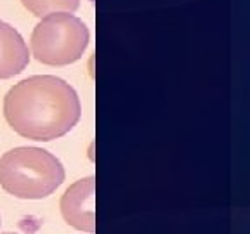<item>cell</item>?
I'll list each match as a JSON object with an SVG mask.
<instances>
[{
    "mask_svg": "<svg viewBox=\"0 0 250 234\" xmlns=\"http://www.w3.org/2000/svg\"><path fill=\"white\" fill-rule=\"evenodd\" d=\"M82 106L75 89L52 75H37L16 83L4 99L11 129L31 140H52L80 120Z\"/></svg>",
    "mask_w": 250,
    "mask_h": 234,
    "instance_id": "obj_1",
    "label": "cell"
},
{
    "mask_svg": "<svg viewBox=\"0 0 250 234\" xmlns=\"http://www.w3.org/2000/svg\"><path fill=\"white\" fill-rule=\"evenodd\" d=\"M64 180V168L42 148H14L0 158V186L21 199H42Z\"/></svg>",
    "mask_w": 250,
    "mask_h": 234,
    "instance_id": "obj_2",
    "label": "cell"
},
{
    "mask_svg": "<svg viewBox=\"0 0 250 234\" xmlns=\"http://www.w3.org/2000/svg\"><path fill=\"white\" fill-rule=\"evenodd\" d=\"M89 30L82 20L68 12L42 18L31 33V52L49 66H66L78 61L89 45Z\"/></svg>",
    "mask_w": 250,
    "mask_h": 234,
    "instance_id": "obj_3",
    "label": "cell"
},
{
    "mask_svg": "<svg viewBox=\"0 0 250 234\" xmlns=\"http://www.w3.org/2000/svg\"><path fill=\"white\" fill-rule=\"evenodd\" d=\"M96 180L94 177L80 179L66 189L61 198L62 218L71 227L92 234L96 231L94 199H96Z\"/></svg>",
    "mask_w": 250,
    "mask_h": 234,
    "instance_id": "obj_4",
    "label": "cell"
},
{
    "mask_svg": "<svg viewBox=\"0 0 250 234\" xmlns=\"http://www.w3.org/2000/svg\"><path fill=\"white\" fill-rule=\"evenodd\" d=\"M28 62L30 54L20 31L0 21V78L5 80L20 75Z\"/></svg>",
    "mask_w": 250,
    "mask_h": 234,
    "instance_id": "obj_5",
    "label": "cell"
},
{
    "mask_svg": "<svg viewBox=\"0 0 250 234\" xmlns=\"http://www.w3.org/2000/svg\"><path fill=\"white\" fill-rule=\"evenodd\" d=\"M21 2L37 18H45L58 12L73 14L80 5V0H21Z\"/></svg>",
    "mask_w": 250,
    "mask_h": 234,
    "instance_id": "obj_6",
    "label": "cell"
},
{
    "mask_svg": "<svg viewBox=\"0 0 250 234\" xmlns=\"http://www.w3.org/2000/svg\"><path fill=\"white\" fill-rule=\"evenodd\" d=\"M4 234H16V233H4Z\"/></svg>",
    "mask_w": 250,
    "mask_h": 234,
    "instance_id": "obj_7",
    "label": "cell"
}]
</instances>
